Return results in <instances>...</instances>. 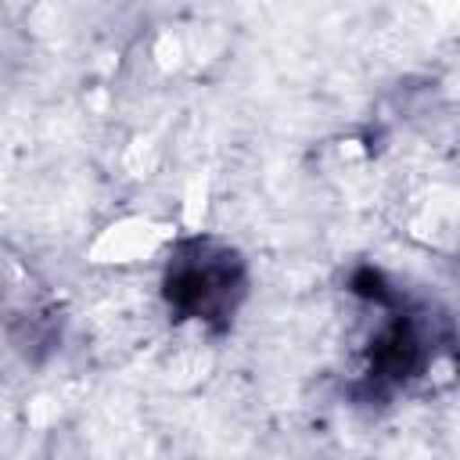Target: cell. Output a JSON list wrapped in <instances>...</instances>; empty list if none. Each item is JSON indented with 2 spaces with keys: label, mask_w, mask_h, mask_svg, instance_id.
<instances>
[{
  "label": "cell",
  "mask_w": 460,
  "mask_h": 460,
  "mask_svg": "<svg viewBox=\"0 0 460 460\" xmlns=\"http://www.w3.org/2000/svg\"><path fill=\"white\" fill-rule=\"evenodd\" d=\"M169 241V226L144 219V216H129L111 223L108 230H101V237L93 241L90 255L97 262H140L147 255H155L162 244Z\"/></svg>",
  "instance_id": "6da1fadb"
}]
</instances>
